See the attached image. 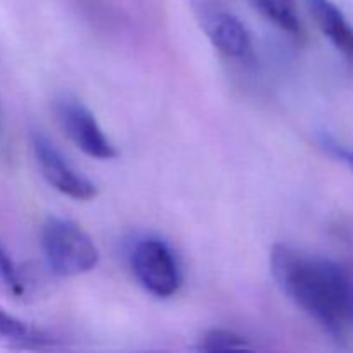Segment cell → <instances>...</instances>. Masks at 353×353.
Returning <instances> with one entry per match:
<instances>
[{
  "mask_svg": "<svg viewBox=\"0 0 353 353\" xmlns=\"http://www.w3.org/2000/svg\"><path fill=\"white\" fill-rule=\"evenodd\" d=\"M271 272L281 292L333 336L353 326V278L330 259L274 245Z\"/></svg>",
  "mask_w": 353,
  "mask_h": 353,
  "instance_id": "cell-1",
  "label": "cell"
},
{
  "mask_svg": "<svg viewBox=\"0 0 353 353\" xmlns=\"http://www.w3.org/2000/svg\"><path fill=\"white\" fill-rule=\"evenodd\" d=\"M41 250L54 274L74 278L93 271L100 261L95 243L81 226L64 217H48L41 228Z\"/></svg>",
  "mask_w": 353,
  "mask_h": 353,
  "instance_id": "cell-2",
  "label": "cell"
},
{
  "mask_svg": "<svg viewBox=\"0 0 353 353\" xmlns=\"http://www.w3.org/2000/svg\"><path fill=\"white\" fill-rule=\"evenodd\" d=\"M130 264L134 278L157 299H169L181 288V269L178 259L165 241L143 238L133 247Z\"/></svg>",
  "mask_w": 353,
  "mask_h": 353,
  "instance_id": "cell-3",
  "label": "cell"
},
{
  "mask_svg": "<svg viewBox=\"0 0 353 353\" xmlns=\"http://www.w3.org/2000/svg\"><path fill=\"white\" fill-rule=\"evenodd\" d=\"M54 109L62 131L83 154L99 161H112L117 157V148L81 100L74 95H62L55 100Z\"/></svg>",
  "mask_w": 353,
  "mask_h": 353,
  "instance_id": "cell-4",
  "label": "cell"
},
{
  "mask_svg": "<svg viewBox=\"0 0 353 353\" xmlns=\"http://www.w3.org/2000/svg\"><path fill=\"white\" fill-rule=\"evenodd\" d=\"M31 148L45 181L62 195L78 202H90L99 195V188L85 174L76 171L45 134H31Z\"/></svg>",
  "mask_w": 353,
  "mask_h": 353,
  "instance_id": "cell-5",
  "label": "cell"
},
{
  "mask_svg": "<svg viewBox=\"0 0 353 353\" xmlns=\"http://www.w3.org/2000/svg\"><path fill=\"white\" fill-rule=\"evenodd\" d=\"M200 24L214 47L230 57H245L252 52V37L240 17L216 6L199 9Z\"/></svg>",
  "mask_w": 353,
  "mask_h": 353,
  "instance_id": "cell-6",
  "label": "cell"
},
{
  "mask_svg": "<svg viewBox=\"0 0 353 353\" xmlns=\"http://www.w3.org/2000/svg\"><path fill=\"white\" fill-rule=\"evenodd\" d=\"M314 21L324 37L353 68V28L331 0H305Z\"/></svg>",
  "mask_w": 353,
  "mask_h": 353,
  "instance_id": "cell-7",
  "label": "cell"
},
{
  "mask_svg": "<svg viewBox=\"0 0 353 353\" xmlns=\"http://www.w3.org/2000/svg\"><path fill=\"white\" fill-rule=\"evenodd\" d=\"M0 345L17 350H38L50 347L52 338L45 331L0 309Z\"/></svg>",
  "mask_w": 353,
  "mask_h": 353,
  "instance_id": "cell-8",
  "label": "cell"
},
{
  "mask_svg": "<svg viewBox=\"0 0 353 353\" xmlns=\"http://www.w3.org/2000/svg\"><path fill=\"white\" fill-rule=\"evenodd\" d=\"M255 3L261 12L285 33L295 38L302 37L303 30L295 0H255Z\"/></svg>",
  "mask_w": 353,
  "mask_h": 353,
  "instance_id": "cell-9",
  "label": "cell"
},
{
  "mask_svg": "<svg viewBox=\"0 0 353 353\" xmlns=\"http://www.w3.org/2000/svg\"><path fill=\"white\" fill-rule=\"evenodd\" d=\"M200 353H259L240 334L228 330H210L202 336Z\"/></svg>",
  "mask_w": 353,
  "mask_h": 353,
  "instance_id": "cell-10",
  "label": "cell"
},
{
  "mask_svg": "<svg viewBox=\"0 0 353 353\" xmlns=\"http://www.w3.org/2000/svg\"><path fill=\"white\" fill-rule=\"evenodd\" d=\"M0 288L6 290L12 296H21L24 293L23 278H21L10 255L7 254L2 241H0Z\"/></svg>",
  "mask_w": 353,
  "mask_h": 353,
  "instance_id": "cell-11",
  "label": "cell"
},
{
  "mask_svg": "<svg viewBox=\"0 0 353 353\" xmlns=\"http://www.w3.org/2000/svg\"><path fill=\"white\" fill-rule=\"evenodd\" d=\"M317 140H319V147L323 148L324 154H327L331 159H334V161L347 165V168L353 172V148L352 147H347V145L341 143L340 140H336V138L331 137V134L327 133H321L319 137H317Z\"/></svg>",
  "mask_w": 353,
  "mask_h": 353,
  "instance_id": "cell-12",
  "label": "cell"
},
{
  "mask_svg": "<svg viewBox=\"0 0 353 353\" xmlns=\"http://www.w3.org/2000/svg\"><path fill=\"white\" fill-rule=\"evenodd\" d=\"M3 140H6V134H3V121H2V110H0V150L3 147Z\"/></svg>",
  "mask_w": 353,
  "mask_h": 353,
  "instance_id": "cell-13",
  "label": "cell"
},
{
  "mask_svg": "<svg viewBox=\"0 0 353 353\" xmlns=\"http://www.w3.org/2000/svg\"><path fill=\"white\" fill-rule=\"evenodd\" d=\"M134 353H164V352H157V350H143V352H134Z\"/></svg>",
  "mask_w": 353,
  "mask_h": 353,
  "instance_id": "cell-14",
  "label": "cell"
}]
</instances>
